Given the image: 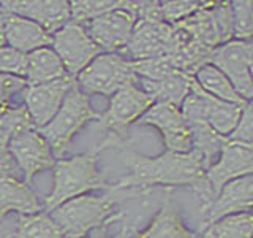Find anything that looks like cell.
Here are the masks:
<instances>
[{
  "mask_svg": "<svg viewBox=\"0 0 253 238\" xmlns=\"http://www.w3.org/2000/svg\"><path fill=\"white\" fill-rule=\"evenodd\" d=\"M119 148L124 153V162L128 167L130 173L111 184V190H128L136 195H142L157 186H187L193 190L200 202L201 213L212 205L213 195L206 181L208 169L203 157L196 151H190L185 154L165 151L160 156L147 157L128 149L125 143Z\"/></svg>",
  "mask_w": 253,
  "mask_h": 238,
  "instance_id": "1",
  "label": "cell"
},
{
  "mask_svg": "<svg viewBox=\"0 0 253 238\" xmlns=\"http://www.w3.org/2000/svg\"><path fill=\"white\" fill-rule=\"evenodd\" d=\"M121 135H113L95 146L90 153L79 154L70 159H59L52 167L54 175V186L51 194L46 197L43 213L49 214L57 206L65 203L71 198L84 195L89 190L106 189L109 186L105 179V173L98 169V154L105 146H121L122 145Z\"/></svg>",
  "mask_w": 253,
  "mask_h": 238,
  "instance_id": "2",
  "label": "cell"
},
{
  "mask_svg": "<svg viewBox=\"0 0 253 238\" xmlns=\"http://www.w3.org/2000/svg\"><path fill=\"white\" fill-rule=\"evenodd\" d=\"M124 195H136L128 190H111L106 195H79L62 203L49 213L67 238H85L113 216V208Z\"/></svg>",
  "mask_w": 253,
  "mask_h": 238,
  "instance_id": "3",
  "label": "cell"
},
{
  "mask_svg": "<svg viewBox=\"0 0 253 238\" xmlns=\"http://www.w3.org/2000/svg\"><path fill=\"white\" fill-rule=\"evenodd\" d=\"M100 113H97L89 100V95L79 89L78 83L71 87L51 122L38 129L47 141L52 154L62 157L67 153L71 140L83 127L90 121H100Z\"/></svg>",
  "mask_w": 253,
  "mask_h": 238,
  "instance_id": "4",
  "label": "cell"
},
{
  "mask_svg": "<svg viewBox=\"0 0 253 238\" xmlns=\"http://www.w3.org/2000/svg\"><path fill=\"white\" fill-rule=\"evenodd\" d=\"M76 83L83 92L101 94L105 97L121 91L126 84H136L131 62L119 53H101L97 56L81 73L76 76Z\"/></svg>",
  "mask_w": 253,
  "mask_h": 238,
  "instance_id": "5",
  "label": "cell"
},
{
  "mask_svg": "<svg viewBox=\"0 0 253 238\" xmlns=\"http://www.w3.org/2000/svg\"><path fill=\"white\" fill-rule=\"evenodd\" d=\"M252 59H253V43L231 40L221 46H217L208 59L223 73L236 92L245 102H253V81H252Z\"/></svg>",
  "mask_w": 253,
  "mask_h": 238,
  "instance_id": "6",
  "label": "cell"
},
{
  "mask_svg": "<svg viewBox=\"0 0 253 238\" xmlns=\"http://www.w3.org/2000/svg\"><path fill=\"white\" fill-rule=\"evenodd\" d=\"M51 48L59 56L67 75L76 78L89 63L101 54L83 24L70 21L52 35Z\"/></svg>",
  "mask_w": 253,
  "mask_h": 238,
  "instance_id": "7",
  "label": "cell"
},
{
  "mask_svg": "<svg viewBox=\"0 0 253 238\" xmlns=\"http://www.w3.org/2000/svg\"><path fill=\"white\" fill-rule=\"evenodd\" d=\"M155 103L152 95L136 84H126L111 97L108 110L100 116L98 127L108 129L113 135H122L128 125L138 122L141 116Z\"/></svg>",
  "mask_w": 253,
  "mask_h": 238,
  "instance_id": "8",
  "label": "cell"
},
{
  "mask_svg": "<svg viewBox=\"0 0 253 238\" xmlns=\"http://www.w3.org/2000/svg\"><path fill=\"white\" fill-rule=\"evenodd\" d=\"M8 149L29 186L35 175L52 169L55 164L47 141L34 127L13 133L8 141Z\"/></svg>",
  "mask_w": 253,
  "mask_h": 238,
  "instance_id": "9",
  "label": "cell"
},
{
  "mask_svg": "<svg viewBox=\"0 0 253 238\" xmlns=\"http://www.w3.org/2000/svg\"><path fill=\"white\" fill-rule=\"evenodd\" d=\"M141 125H152L162 133L166 151L185 154L193 148L192 130L180 108L168 103L155 102L136 122Z\"/></svg>",
  "mask_w": 253,
  "mask_h": 238,
  "instance_id": "10",
  "label": "cell"
},
{
  "mask_svg": "<svg viewBox=\"0 0 253 238\" xmlns=\"http://www.w3.org/2000/svg\"><path fill=\"white\" fill-rule=\"evenodd\" d=\"M136 21V16L126 10L125 0H122L121 8L85 22L83 26L101 53H121L128 43Z\"/></svg>",
  "mask_w": 253,
  "mask_h": 238,
  "instance_id": "11",
  "label": "cell"
},
{
  "mask_svg": "<svg viewBox=\"0 0 253 238\" xmlns=\"http://www.w3.org/2000/svg\"><path fill=\"white\" fill-rule=\"evenodd\" d=\"M172 48V26L165 21H136L128 43L119 53L131 62L168 56Z\"/></svg>",
  "mask_w": 253,
  "mask_h": 238,
  "instance_id": "12",
  "label": "cell"
},
{
  "mask_svg": "<svg viewBox=\"0 0 253 238\" xmlns=\"http://www.w3.org/2000/svg\"><path fill=\"white\" fill-rule=\"evenodd\" d=\"M76 84V78L63 76L52 83L40 86H26L24 89V107L29 111V116L35 129H42L57 115L70 89Z\"/></svg>",
  "mask_w": 253,
  "mask_h": 238,
  "instance_id": "13",
  "label": "cell"
},
{
  "mask_svg": "<svg viewBox=\"0 0 253 238\" xmlns=\"http://www.w3.org/2000/svg\"><path fill=\"white\" fill-rule=\"evenodd\" d=\"M247 175H253V148L228 140L221 148L218 159L206 170V181L213 200L226 182Z\"/></svg>",
  "mask_w": 253,
  "mask_h": 238,
  "instance_id": "14",
  "label": "cell"
},
{
  "mask_svg": "<svg viewBox=\"0 0 253 238\" xmlns=\"http://www.w3.org/2000/svg\"><path fill=\"white\" fill-rule=\"evenodd\" d=\"M2 11L37 22L47 34L54 35L71 19L68 0H5Z\"/></svg>",
  "mask_w": 253,
  "mask_h": 238,
  "instance_id": "15",
  "label": "cell"
},
{
  "mask_svg": "<svg viewBox=\"0 0 253 238\" xmlns=\"http://www.w3.org/2000/svg\"><path fill=\"white\" fill-rule=\"evenodd\" d=\"M250 210H253V175L233 179L221 187L215 200L203 213L201 229L223 216L250 213Z\"/></svg>",
  "mask_w": 253,
  "mask_h": 238,
  "instance_id": "16",
  "label": "cell"
},
{
  "mask_svg": "<svg viewBox=\"0 0 253 238\" xmlns=\"http://www.w3.org/2000/svg\"><path fill=\"white\" fill-rule=\"evenodd\" d=\"M5 40L6 46L24 54H30L52 43V35L38 26L37 22L6 13L5 18Z\"/></svg>",
  "mask_w": 253,
  "mask_h": 238,
  "instance_id": "17",
  "label": "cell"
},
{
  "mask_svg": "<svg viewBox=\"0 0 253 238\" xmlns=\"http://www.w3.org/2000/svg\"><path fill=\"white\" fill-rule=\"evenodd\" d=\"M22 214H37L43 211L37 194L26 181H21L16 177L0 178V229L8 213Z\"/></svg>",
  "mask_w": 253,
  "mask_h": 238,
  "instance_id": "18",
  "label": "cell"
},
{
  "mask_svg": "<svg viewBox=\"0 0 253 238\" xmlns=\"http://www.w3.org/2000/svg\"><path fill=\"white\" fill-rule=\"evenodd\" d=\"M133 238H200V235L192 232L184 224L171 198V192H168L162 208L150 221V224L144 230L134 234Z\"/></svg>",
  "mask_w": 253,
  "mask_h": 238,
  "instance_id": "19",
  "label": "cell"
},
{
  "mask_svg": "<svg viewBox=\"0 0 253 238\" xmlns=\"http://www.w3.org/2000/svg\"><path fill=\"white\" fill-rule=\"evenodd\" d=\"M63 76H67L65 67L51 46L27 54V67L26 76H24L27 86L52 83Z\"/></svg>",
  "mask_w": 253,
  "mask_h": 238,
  "instance_id": "20",
  "label": "cell"
},
{
  "mask_svg": "<svg viewBox=\"0 0 253 238\" xmlns=\"http://www.w3.org/2000/svg\"><path fill=\"white\" fill-rule=\"evenodd\" d=\"M200 95L203 100L204 121L208 122L218 135L228 138L229 135H231V132L234 130V127L237 125V122H239L242 108L245 105L241 107V105H234V103L218 100L213 97V95L203 91L201 87H200Z\"/></svg>",
  "mask_w": 253,
  "mask_h": 238,
  "instance_id": "21",
  "label": "cell"
},
{
  "mask_svg": "<svg viewBox=\"0 0 253 238\" xmlns=\"http://www.w3.org/2000/svg\"><path fill=\"white\" fill-rule=\"evenodd\" d=\"M193 76L174 71L172 75L166 76L160 81H138L141 83V89L152 95L154 100L158 103H168L180 108L187 95L192 91Z\"/></svg>",
  "mask_w": 253,
  "mask_h": 238,
  "instance_id": "22",
  "label": "cell"
},
{
  "mask_svg": "<svg viewBox=\"0 0 253 238\" xmlns=\"http://www.w3.org/2000/svg\"><path fill=\"white\" fill-rule=\"evenodd\" d=\"M193 78L203 91L213 95L218 100L234 103V105H241V107L247 103L236 92L233 84L229 83V79L217 67H213L212 63H204L203 67L196 70Z\"/></svg>",
  "mask_w": 253,
  "mask_h": 238,
  "instance_id": "23",
  "label": "cell"
},
{
  "mask_svg": "<svg viewBox=\"0 0 253 238\" xmlns=\"http://www.w3.org/2000/svg\"><path fill=\"white\" fill-rule=\"evenodd\" d=\"M200 238H253V213L223 216L200 229Z\"/></svg>",
  "mask_w": 253,
  "mask_h": 238,
  "instance_id": "24",
  "label": "cell"
},
{
  "mask_svg": "<svg viewBox=\"0 0 253 238\" xmlns=\"http://www.w3.org/2000/svg\"><path fill=\"white\" fill-rule=\"evenodd\" d=\"M188 127L192 130V140H193L192 151H196L203 157L206 169H209L218 159L220 151L228 141V138L218 135L206 121L188 122Z\"/></svg>",
  "mask_w": 253,
  "mask_h": 238,
  "instance_id": "25",
  "label": "cell"
},
{
  "mask_svg": "<svg viewBox=\"0 0 253 238\" xmlns=\"http://www.w3.org/2000/svg\"><path fill=\"white\" fill-rule=\"evenodd\" d=\"M5 238H67L52 218L46 213L22 214L16 229Z\"/></svg>",
  "mask_w": 253,
  "mask_h": 238,
  "instance_id": "26",
  "label": "cell"
},
{
  "mask_svg": "<svg viewBox=\"0 0 253 238\" xmlns=\"http://www.w3.org/2000/svg\"><path fill=\"white\" fill-rule=\"evenodd\" d=\"M122 0H71V19L78 24H85L113 10L121 8Z\"/></svg>",
  "mask_w": 253,
  "mask_h": 238,
  "instance_id": "27",
  "label": "cell"
},
{
  "mask_svg": "<svg viewBox=\"0 0 253 238\" xmlns=\"http://www.w3.org/2000/svg\"><path fill=\"white\" fill-rule=\"evenodd\" d=\"M215 2H198V0H174V2H160L162 18L169 26L190 18L196 11L211 8Z\"/></svg>",
  "mask_w": 253,
  "mask_h": 238,
  "instance_id": "28",
  "label": "cell"
},
{
  "mask_svg": "<svg viewBox=\"0 0 253 238\" xmlns=\"http://www.w3.org/2000/svg\"><path fill=\"white\" fill-rule=\"evenodd\" d=\"M136 229L124 216V213H114L101 227L95 229L85 238H133Z\"/></svg>",
  "mask_w": 253,
  "mask_h": 238,
  "instance_id": "29",
  "label": "cell"
},
{
  "mask_svg": "<svg viewBox=\"0 0 253 238\" xmlns=\"http://www.w3.org/2000/svg\"><path fill=\"white\" fill-rule=\"evenodd\" d=\"M233 14V40L247 42L253 38V27L250 21V0L231 2Z\"/></svg>",
  "mask_w": 253,
  "mask_h": 238,
  "instance_id": "30",
  "label": "cell"
},
{
  "mask_svg": "<svg viewBox=\"0 0 253 238\" xmlns=\"http://www.w3.org/2000/svg\"><path fill=\"white\" fill-rule=\"evenodd\" d=\"M27 54L16 51L10 46L0 48V75L22 78L26 76Z\"/></svg>",
  "mask_w": 253,
  "mask_h": 238,
  "instance_id": "31",
  "label": "cell"
},
{
  "mask_svg": "<svg viewBox=\"0 0 253 238\" xmlns=\"http://www.w3.org/2000/svg\"><path fill=\"white\" fill-rule=\"evenodd\" d=\"M30 127H34L35 129V125H34V122H32L26 107L10 105L2 113V116H0V129H2L8 137H11V135L16 133L18 130L30 129Z\"/></svg>",
  "mask_w": 253,
  "mask_h": 238,
  "instance_id": "32",
  "label": "cell"
},
{
  "mask_svg": "<svg viewBox=\"0 0 253 238\" xmlns=\"http://www.w3.org/2000/svg\"><path fill=\"white\" fill-rule=\"evenodd\" d=\"M229 141L253 148V102H247L242 108L239 122L228 137Z\"/></svg>",
  "mask_w": 253,
  "mask_h": 238,
  "instance_id": "33",
  "label": "cell"
},
{
  "mask_svg": "<svg viewBox=\"0 0 253 238\" xmlns=\"http://www.w3.org/2000/svg\"><path fill=\"white\" fill-rule=\"evenodd\" d=\"M26 81L22 78L0 75V116L11 105V97L16 92L26 89Z\"/></svg>",
  "mask_w": 253,
  "mask_h": 238,
  "instance_id": "34",
  "label": "cell"
},
{
  "mask_svg": "<svg viewBox=\"0 0 253 238\" xmlns=\"http://www.w3.org/2000/svg\"><path fill=\"white\" fill-rule=\"evenodd\" d=\"M8 141L10 137L0 129V178L2 177H19V169L16 165L14 159L8 149Z\"/></svg>",
  "mask_w": 253,
  "mask_h": 238,
  "instance_id": "35",
  "label": "cell"
},
{
  "mask_svg": "<svg viewBox=\"0 0 253 238\" xmlns=\"http://www.w3.org/2000/svg\"><path fill=\"white\" fill-rule=\"evenodd\" d=\"M5 18H6V13L0 10V48L6 46V40H5Z\"/></svg>",
  "mask_w": 253,
  "mask_h": 238,
  "instance_id": "36",
  "label": "cell"
},
{
  "mask_svg": "<svg viewBox=\"0 0 253 238\" xmlns=\"http://www.w3.org/2000/svg\"><path fill=\"white\" fill-rule=\"evenodd\" d=\"M250 21H252V27H253V0H250Z\"/></svg>",
  "mask_w": 253,
  "mask_h": 238,
  "instance_id": "37",
  "label": "cell"
},
{
  "mask_svg": "<svg viewBox=\"0 0 253 238\" xmlns=\"http://www.w3.org/2000/svg\"><path fill=\"white\" fill-rule=\"evenodd\" d=\"M250 73H252V81H253V59H252V67H250Z\"/></svg>",
  "mask_w": 253,
  "mask_h": 238,
  "instance_id": "38",
  "label": "cell"
}]
</instances>
